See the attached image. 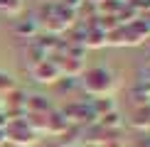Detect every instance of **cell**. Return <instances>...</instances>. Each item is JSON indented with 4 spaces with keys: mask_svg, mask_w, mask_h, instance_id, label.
Listing matches in <instances>:
<instances>
[{
    "mask_svg": "<svg viewBox=\"0 0 150 147\" xmlns=\"http://www.w3.org/2000/svg\"><path fill=\"white\" fill-rule=\"evenodd\" d=\"M37 32H40V22H37L35 17H32V20H20L15 24V34L22 37V39H32Z\"/></svg>",
    "mask_w": 150,
    "mask_h": 147,
    "instance_id": "6",
    "label": "cell"
},
{
    "mask_svg": "<svg viewBox=\"0 0 150 147\" xmlns=\"http://www.w3.org/2000/svg\"><path fill=\"white\" fill-rule=\"evenodd\" d=\"M12 88H17V86H15V81H12V78H10L5 71H0V96L10 93Z\"/></svg>",
    "mask_w": 150,
    "mask_h": 147,
    "instance_id": "9",
    "label": "cell"
},
{
    "mask_svg": "<svg viewBox=\"0 0 150 147\" xmlns=\"http://www.w3.org/2000/svg\"><path fill=\"white\" fill-rule=\"evenodd\" d=\"M40 140H42V137H40V135H37L22 118L10 120L8 127H5V142H12V145H17V147H32V145L40 142Z\"/></svg>",
    "mask_w": 150,
    "mask_h": 147,
    "instance_id": "2",
    "label": "cell"
},
{
    "mask_svg": "<svg viewBox=\"0 0 150 147\" xmlns=\"http://www.w3.org/2000/svg\"><path fill=\"white\" fill-rule=\"evenodd\" d=\"M96 123H98L101 127H106V130H121V125H123V120H121V113H118V110L101 115V118H98Z\"/></svg>",
    "mask_w": 150,
    "mask_h": 147,
    "instance_id": "7",
    "label": "cell"
},
{
    "mask_svg": "<svg viewBox=\"0 0 150 147\" xmlns=\"http://www.w3.org/2000/svg\"><path fill=\"white\" fill-rule=\"evenodd\" d=\"M130 125L138 127V130H150V103L135 108L133 118H130Z\"/></svg>",
    "mask_w": 150,
    "mask_h": 147,
    "instance_id": "5",
    "label": "cell"
},
{
    "mask_svg": "<svg viewBox=\"0 0 150 147\" xmlns=\"http://www.w3.org/2000/svg\"><path fill=\"white\" fill-rule=\"evenodd\" d=\"M49 110H54V108H52V103H49L45 96H27L25 98V113H42V115H47Z\"/></svg>",
    "mask_w": 150,
    "mask_h": 147,
    "instance_id": "4",
    "label": "cell"
},
{
    "mask_svg": "<svg viewBox=\"0 0 150 147\" xmlns=\"http://www.w3.org/2000/svg\"><path fill=\"white\" fill-rule=\"evenodd\" d=\"M81 86H84V91L93 98H101V96H111L116 91V74L111 69H106V66H93V69L84 71L81 74Z\"/></svg>",
    "mask_w": 150,
    "mask_h": 147,
    "instance_id": "1",
    "label": "cell"
},
{
    "mask_svg": "<svg viewBox=\"0 0 150 147\" xmlns=\"http://www.w3.org/2000/svg\"><path fill=\"white\" fill-rule=\"evenodd\" d=\"M32 76L37 83H57L62 78V71L57 69V64L52 59H42L32 66Z\"/></svg>",
    "mask_w": 150,
    "mask_h": 147,
    "instance_id": "3",
    "label": "cell"
},
{
    "mask_svg": "<svg viewBox=\"0 0 150 147\" xmlns=\"http://www.w3.org/2000/svg\"><path fill=\"white\" fill-rule=\"evenodd\" d=\"M22 0H0V12L3 15H17L22 12Z\"/></svg>",
    "mask_w": 150,
    "mask_h": 147,
    "instance_id": "8",
    "label": "cell"
}]
</instances>
